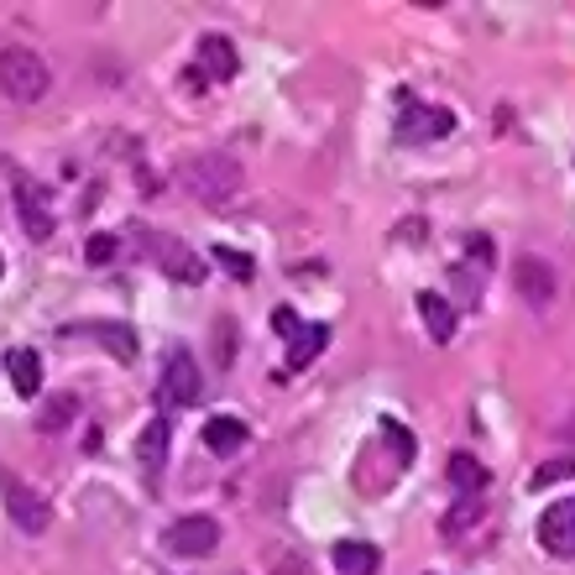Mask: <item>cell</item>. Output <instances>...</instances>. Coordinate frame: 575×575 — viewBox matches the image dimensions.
Wrapping results in <instances>:
<instances>
[{
	"label": "cell",
	"mask_w": 575,
	"mask_h": 575,
	"mask_svg": "<svg viewBox=\"0 0 575 575\" xmlns=\"http://www.w3.org/2000/svg\"><path fill=\"white\" fill-rule=\"evenodd\" d=\"M178 183L189 189V199L220 210V204H230L241 194L246 173L230 152H189V157H178Z\"/></svg>",
	"instance_id": "6da1fadb"
},
{
	"label": "cell",
	"mask_w": 575,
	"mask_h": 575,
	"mask_svg": "<svg viewBox=\"0 0 575 575\" xmlns=\"http://www.w3.org/2000/svg\"><path fill=\"white\" fill-rule=\"evenodd\" d=\"M0 89H6V100L16 105H32L48 95V63H42L32 48H0Z\"/></svg>",
	"instance_id": "7a4b0ae2"
},
{
	"label": "cell",
	"mask_w": 575,
	"mask_h": 575,
	"mask_svg": "<svg viewBox=\"0 0 575 575\" xmlns=\"http://www.w3.org/2000/svg\"><path fill=\"white\" fill-rule=\"evenodd\" d=\"M0 502H6V513H11V523L21 528V534H48V523H53L48 497H42V492H32L21 476L0 471Z\"/></svg>",
	"instance_id": "3957f363"
},
{
	"label": "cell",
	"mask_w": 575,
	"mask_h": 575,
	"mask_svg": "<svg viewBox=\"0 0 575 575\" xmlns=\"http://www.w3.org/2000/svg\"><path fill=\"white\" fill-rule=\"evenodd\" d=\"M455 131V115L445 105H424V100H408L403 95V115H398V142L408 147H424V142H440V136Z\"/></svg>",
	"instance_id": "277c9868"
},
{
	"label": "cell",
	"mask_w": 575,
	"mask_h": 575,
	"mask_svg": "<svg viewBox=\"0 0 575 575\" xmlns=\"http://www.w3.org/2000/svg\"><path fill=\"white\" fill-rule=\"evenodd\" d=\"M16 215H21V230H27L32 241H48L53 230H58V215H53V194H48V183L21 178V183H16Z\"/></svg>",
	"instance_id": "5b68a950"
},
{
	"label": "cell",
	"mask_w": 575,
	"mask_h": 575,
	"mask_svg": "<svg viewBox=\"0 0 575 575\" xmlns=\"http://www.w3.org/2000/svg\"><path fill=\"white\" fill-rule=\"evenodd\" d=\"M513 288H518V298L528 309H549V304H555V293H560V272L549 267L544 257H528V251H523V257L513 262Z\"/></svg>",
	"instance_id": "8992f818"
},
{
	"label": "cell",
	"mask_w": 575,
	"mask_h": 575,
	"mask_svg": "<svg viewBox=\"0 0 575 575\" xmlns=\"http://www.w3.org/2000/svg\"><path fill=\"white\" fill-rule=\"evenodd\" d=\"M142 251L168 272L173 283H204V262H199L183 241H173V236H152V230H147V236H142Z\"/></svg>",
	"instance_id": "52a82bcc"
},
{
	"label": "cell",
	"mask_w": 575,
	"mask_h": 575,
	"mask_svg": "<svg viewBox=\"0 0 575 575\" xmlns=\"http://www.w3.org/2000/svg\"><path fill=\"white\" fill-rule=\"evenodd\" d=\"M220 544V523L210 513H189V518H178L168 528V549L183 560H199V555H210V549Z\"/></svg>",
	"instance_id": "ba28073f"
},
{
	"label": "cell",
	"mask_w": 575,
	"mask_h": 575,
	"mask_svg": "<svg viewBox=\"0 0 575 575\" xmlns=\"http://www.w3.org/2000/svg\"><path fill=\"white\" fill-rule=\"evenodd\" d=\"M163 398H168V408H194L204 398L199 393V366H194L189 351H168V361H163Z\"/></svg>",
	"instance_id": "9c48e42d"
},
{
	"label": "cell",
	"mask_w": 575,
	"mask_h": 575,
	"mask_svg": "<svg viewBox=\"0 0 575 575\" xmlns=\"http://www.w3.org/2000/svg\"><path fill=\"white\" fill-rule=\"evenodd\" d=\"M199 79H210V84H225V79H236V42H230L225 32H204L199 37Z\"/></svg>",
	"instance_id": "30bf717a"
},
{
	"label": "cell",
	"mask_w": 575,
	"mask_h": 575,
	"mask_svg": "<svg viewBox=\"0 0 575 575\" xmlns=\"http://www.w3.org/2000/svg\"><path fill=\"white\" fill-rule=\"evenodd\" d=\"M539 544H544V555H555V560H575V508H549L539 518Z\"/></svg>",
	"instance_id": "8fae6325"
},
{
	"label": "cell",
	"mask_w": 575,
	"mask_h": 575,
	"mask_svg": "<svg viewBox=\"0 0 575 575\" xmlns=\"http://www.w3.org/2000/svg\"><path fill=\"white\" fill-rule=\"evenodd\" d=\"M330 560H335V575H377L382 570L377 544H361V539H340L330 549Z\"/></svg>",
	"instance_id": "7c38bea8"
},
{
	"label": "cell",
	"mask_w": 575,
	"mask_h": 575,
	"mask_svg": "<svg viewBox=\"0 0 575 575\" xmlns=\"http://www.w3.org/2000/svg\"><path fill=\"white\" fill-rule=\"evenodd\" d=\"M6 377L21 398H37L42 393V356L27 351V345H16V351H6Z\"/></svg>",
	"instance_id": "4fadbf2b"
},
{
	"label": "cell",
	"mask_w": 575,
	"mask_h": 575,
	"mask_svg": "<svg viewBox=\"0 0 575 575\" xmlns=\"http://www.w3.org/2000/svg\"><path fill=\"white\" fill-rule=\"evenodd\" d=\"M419 314H424V330L434 345H450L455 340V309H450V298L445 293H419Z\"/></svg>",
	"instance_id": "5bb4252c"
},
{
	"label": "cell",
	"mask_w": 575,
	"mask_h": 575,
	"mask_svg": "<svg viewBox=\"0 0 575 575\" xmlns=\"http://www.w3.org/2000/svg\"><path fill=\"white\" fill-rule=\"evenodd\" d=\"M204 445H210V455H236L246 445V424L236 413H215V419L204 424Z\"/></svg>",
	"instance_id": "9a60e30c"
},
{
	"label": "cell",
	"mask_w": 575,
	"mask_h": 575,
	"mask_svg": "<svg viewBox=\"0 0 575 575\" xmlns=\"http://www.w3.org/2000/svg\"><path fill=\"white\" fill-rule=\"evenodd\" d=\"M163 455H168V419H147L142 440H136V460L147 466V476L163 471Z\"/></svg>",
	"instance_id": "2e32d148"
},
{
	"label": "cell",
	"mask_w": 575,
	"mask_h": 575,
	"mask_svg": "<svg viewBox=\"0 0 575 575\" xmlns=\"http://www.w3.org/2000/svg\"><path fill=\"white\" fill-rule=\"evenodd\" d=\"M325 340H330L325 325H298V330L288 335V366H293V372H298V366H309L319 351H325Z\"/></svg>",
	"instance_id": "e0dca14e"
},
{
	"label": "cell",
	"mask_w": 575,
	"mask_h": 575,
	"mask_svg": "<svg viewBox=\"0 0 575 575\" xmlns=\"http://www.w3.org/2000/svg\"><path fill=\"white\" fill-rule=\"evenodd\" d=\"M74 413H79V398H74V393H53L48 403L37 408V429H42V434H63L68 424H74Z\"/></svg>",
	"instance_id": "ac0fdd59"
},
{
	"label": "cell",
	"mask_w": 575,
	"mask_h": 575,
	"mask_svg": "<svg viewBox=\"0 0 575 575\" xmlns=\"http://www.w3.org/2000/svg\"><path fill=\"white\" fill-rule=\"evenodd\" d=\"M450 487L460 497H476L481 487H487V466H481L476 455H450Z\"/></svg>",
	"instance_id": "d6986e66"
},
{
	"label": "cell",
	"mask_w": 575,
	"mask_h": 575,
	"mask_svg": "<svg viewBox=\"0 0 575 575\" xmlns=\"http://www.w3.org/2000/svg\"><path fill=\"white\" fill-rule=\"evenodd\" d=\"M89 335H100L105 345H110V351H115V361H136V335L126 330V325H89Z\"/></svg>",
	"instance_id": "ffe728a7"
},
{
	"label": "cell",
	"mask_w": 575,
	"mask_h": 575,
	"mask_svg": "<svg viewBox=\"0 0 575 575\" xmlns=\"http://www.w3.org/2000/svg\"><path fill=\"white\" fill-rule=\"evenodd\" d=\"M476 518H481V502H476V497H460V502H455V513L440 523V534H445V539H460L466 528H476Z\"/></svg>",
	"instance_id": "44dd1931"
},
{
	"label": "cell",
	"mask_w": 575,
	"mask_h": 575,
	"mask_svg": "<svg viewBox=\"0 0 575 575\" xmlns=\"http://www.w3.org/2000/svg\"><path fill=\"white\" fill-rule=\"evenodd\" d=\"M210 257L230 272V278H241V283H251V257H246V251H236V246H215L210 251Z\"/></svg>",
	"instance_id": "7402d4cb"
},
{
	"label": "cell",
	"mask_w": 575,
	"mask_h": 575,
	"mask_svg": "<svg viewBox=\"0 0 575 575\" xmlns=\"http://www.w3.org/2000/svg\"><path fill=\"white\" fill-rule=\"evenodd\" d=\"M115 251H121V241L105 236V230H95L89 246H84V257H89V267H105V262H115Z\"/></svg>",
	"instance_id": "603a6c76"
},
{
	"label": "cell",
	"mask_w": 575,
	"mask_h": 575,
	"mask_svg": "<svg viewBox=\"0 0 575 575\" xmlns=\"http://www.w3.org/2000/svg\"><path fill=\"white\" fill-rule=\"evenodd\" d=\"M575 476V460H549V466H539L534 476H528V487H555V481Z\"/></svg>",
	"instance_id": "cb8c5ba5"
},
{
	"label": "cell",
	"mask_w": 575,
	"mask_h": 575,
	"mask_svg": "<svg viewBox=\"0 0 575 575\" xmlns=\"http://www.w3.org/2000/svg\"><path fill=\"white\" fill-rule=\"evenodd\" d=\"M466 251H471L476 272H487V267H492V241H487V236H466Z\"/></svg>",
	"instance_id": "d4e9b609"
},
{
	"label": "cell",
	"mask_w": 575,
	"mask_h": 575,
	"mask_svg": "<svg viewBox=\"0 0 575 575\" xmlns=\"http://www.w3.org/2000/svg\"><path fill=\"white\" fill-rule=\"evenodd\" d=\"M272 330H278V335L288 340V335L298 330V314H293V309H272Z\"/></svg>",
	"instance_id": "484cf974"
},
{
	"label": "cell",
	"mask_w": 575,
	"mask_h": 575,
	"mask_svg": "<svg viewBox=\"0 0 575 575\" xmlns=\"http://www.w3.org/2000/svg\"><path fill=\"white\" fill-rule=\"evenodd\" d=\"M565 440H575V419H570V424H565Z\"/></svg>",
	"instance_id": "4316f807"
},
{
	"label": "cell",
	"mask_w": 575,
	"mask_h": 575,
	"mask_svg": "<svg viewBox=\"0 0 575 575\" xmlns=\"http://www.w3.org/2000/svg\"><path fill=\"white\" fill-rule=\"evenodd\" d=\"M0 272H6V262H0Z\"/></svg>",
	"instance_id": "83f0119b"
}]
</instances>
